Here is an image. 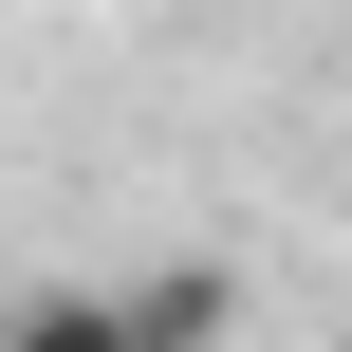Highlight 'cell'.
Segmentation results:
<instances>
[{
    "label": "cell",
    "instance_id": "obj_1",
    "mask_svg": "<svg viewBox=\"0 0 352 352\" xmlns=\"http://www.w3.org/2000/svg\"><path fill=\"white\" fill-rule=\"evenodd\" d=\"M0 352H167V334H148V297L111 260V278H19L0 297Z\"/></svg>",
    "mask_w": 352,
    "mask_h": 352
}]
</instances>
